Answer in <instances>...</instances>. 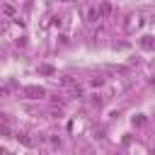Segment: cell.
I'll return each instance as SVG.
<instances>
[{"label":"cell","instance_id":"obj_2","mask_svg":"<svg viewBox=\"0 0 155 155\" xmlns=\"http://www.w3.org/2000/svg\"><path fill=\"white\" fill-rule=\"evenodd\" d=\"M111 10H114V7H111L109 2H99V5H97V12H99V19H104V17H109V15H111Z\"/></svg>","mask_w":155,"mask_h":155},{"label":"cell","instance_id":"obj_4","mask_svg":"<svg viewBox=\"0 0 155 155\" xmlns=\"http://www.w3.org/2000/svg\"><path fill=\"white\" fill-rule=\"evenodd\" d=\"M15 138H17V140H19L22 145H27V148H31V145H34V140H31V138H29L27 133H15Z\"/></svg>","mask_w":155,"mask_h":155},{"label":"cell","instance_id":"obj_9","mask_svg":"<svg viewBox=\"0 0 155 155\" xmlns=\"http://www.w3.org/2000/svg\"><path fill=\"white\" fill-rule=\"evenodd\" d=\"M133 124H136V126H143V124H145V119H143V116H138V119H133Z\"/></svg>","mask_w":155,"mask_h":155},{"label":"cell","instance_id":"obj_8","mask_svg":"<svg viewBox=\"0 0 155 155\" xmlns=\"http://www.w3.org/2000/svg\"><path fill=\"white\" fill-rule=\"evenodd\" d=\"M99 85H104V78H92V87H99Z\"/></svg>","mask_w":155,"mask_h":155},{"label":"cell","instance_id":"obj_3","mask_svg":"<svg viewBox=\"0 0 155 155\" xmlns=\"http://www.w3.org/2000/svg\"><path fill=\"white\" fill-rule=\"evenodd\" d=\"M0 136H15V133H12V126H10V121H7L5 116L0 119Z\"/></svg>","mask_w":155,"mask_h":155},{"label":"cell","instance_id":"obj_10","mask_svg":"<svg viewBox=\"0 0 155 155\" xmlns=\"http://www.w3.org/2000/svg\"><path fill=\"white\" fill-rule=\"evenodd\" d=\"M0 155H5V150H2V148H0Z\"/></svg>","mask_w":155,"mask_h":155},{"label":"cell","instance_id":"obj_7","mask_svg":"<svg viewBox=\"0 0 155 155\" xmlns=\"http://www.w3.org/2000/svg\"><path fill=\"white\" fill-rule=\"evenodd\" d=\"M39 70H41V73H44V75H51V73H53V68H51V65H41V68H39Z\"/></svg>","mask_w":155,"mask_h":155},{"label":"cell","instance_id":"obj_1","mask_svg":"<svg viewBox=\"0 0 155 155\" xmlns=\"http://www.w3.org/2000/svg\"><path fill=\"white\" fill-rule=\"evenodd\" d=\"M22 94H24V97H29V99H39V97H44V94H46V90H44V87H39V85H29V87H24V90H22Z\"/></svg>","mask_w":155,"mask_h":155},{"label":"cell","instance_id":"obj_11","mask_svg":"<svg viewBox=\"0 0 155 155\" xmlns=\"http://www.w3.org/2000/svg\"><path fill=\"white\" fill-rule=\"evenodd\" d=\"M153 155H155V153H153Z\"/></svg>","mask_w":155,"mask_h":155},{"label":"cell","instance_id":"obj_5","mask_svg":"<svg viewBox=\"0 0 155 155\" xmlns=\"http://www.w3.org/2000/svg\"><path fill=\"white\" fill-rule=\"evenodd\" d=\"M87 19H90V22H97V19H99V12H97V5H90V7H87Z\"/></svg>","mask_w":155,"mask_h":155},{"label":"cell","instance_id":"obj_6","mask_svg":"<svg viewBox=\"0 0 155 155\" xmlns=\"http://www.w3.org/2000/svg\"><path fill=\"white\" fill-rule=\"evenodd\" d=\"M140 46H143L145 51H150V48H155V39H153V36H143V39H140Z\"/></svg>","mask_w":155,"mask_h":155}]
</instances>
